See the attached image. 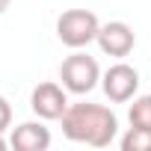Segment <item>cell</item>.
Segmentation results:
<instances>
[{"label": "cell", "mask_w": 151, "mask_h": 151, "mask_svg": "<svg viewBox=\"0 0 151 151\" xmlns=\"http://www.w3.org/2000/svg\"><path fill=\"white\" fill-rule=\"evenodd\" d=\"M62 133L71 142L80 145H92V148H107L116 133H119V119L110 107L104 104H68V110L62 113Z\"/></svg>", "instance_id": "1"}, {"label": "cell", "mask_w": 151, "mask_h": 151, "mask_svg": "<svg viewBox=\"0 0 151 151\" xmlns=\"http://www.w3.org/2000/svg\"><path fill=\"white\" fill-rule=\"evenodd\" d=\"M98 30H101V21H98V15L89 12V9H68V12H62L59 21H56V36H59V42H62L65 47H71V50H80V47H86L89 42H95V39H98Z\"/></svg>", "instance_id": "2"}, {"label": "cell", "mask_w": 151, "mask_h": 151, "mask_svg": "<svg viewBox=\"0 0 151 151\" xmlns=\"http://www.w3.org/2000/svg\"><path fill=\"white\" fill-rule=\"evenodd\" d=\"M59 80L68 92L74 95H89L98 83H101V68L95 62V56L74 50L71 56H65V62L59 65Z\"/></svg>", "instance_id": "3"}, {"label": "cell", "mask_w": 151, "mask_h": 151, "mask_svg": "<svg viewBox=\"0 0 151 151\" xmlns=\"http://www.w3.org/2000/svg\"><path fill=\"white\" fill-rule=\"evenodd\" d=\"M101 86H104V95L113 101V104H124L136 95L139 89V74L136 68H130L127 62H116L110 65L104 74H101Z\"/></svg>", "instance_id": "4"}, {"label": "cell", "mask_w": 151, "mask_h": 151, "mask_svg": "<svg viewBox=\"0 0 151 151\" xmlns=\"http://www.w3.org/2000/svg\"><path fill=\"white\" fill-rule=\"evenodd\" d=\"M68 89L65 86H56V83H39L30 95V107L39 119L45 122H56L62 119V113L68 110Z\"/></svg>", "instance_id": "5"}, {"label": "cell", "mask_w": 151, "mask_h": 151, "mask_svg": "<svg viewBox=\"0 0 151 151\" xmlns=\"http://www.w3.org/2000/svg\"><path fill=\"white\" fill-rule=\"evenodd\" d=\"M95 42H98V47H101L107 56L122 59V56H127V53L133 50L136 36H133V30H130L124 21H110V24H101Z\"/></svg>", "instance_id": "6"}, {"label": "cell", "mask_w": 151, "mask_h": 151, "mask_svg": "<svg viewBox=\"0 0 151 151\" xmlns=\"http://www.w3.org/2000/svg\"><path fill=\"white\" fill-rule=\"evenodd\" d=\"M9 142L15 151H47L50 148V130L42 122H24L12 130Z\"/></svg>", "instance_id": "7"}, {"label": "cell", "mask_w": 151, "mask_h": 151, "mask_svg": "<svg viewBox=\"0 0 151 151\" xmlns=\"http://www.w3.org/2000/svg\"><path fill=\"white\" fill-rule=\"evenodd\" d=\"M127 119H130V124H133V127L151 130V95H139V98H133Z\"/></svg>", "instance_id": "8"}, {"label": "cell", "mask_w": 151, "mask_h": 151, "mask_svg": "<svg viewBox=\"0 0 151 151\" xmlns=\"http://www.w3.org/2000/svg\"><path fill=\"white\" fill-rule=\"evenodd\" d=\"M122 151H151V130L133 127L122 136Z\"/></svg>", "instance_id": "9"}, {"label": "cell", "mask_w": 151, "mask_h": 151, "mask_svg": "<svg viewBox=\"0 0 151 151\" xmlns=\"http://www.w3.org/2000/svg\"><path fill=\"white\" fill-rule=\"evenodd\" d=\"M9 124H12V107H9V101L3 95H0V133H3Z\"/></svg>", "instance_id": "10"}, {"label": "cell", "mask_w": 151, "mask_h": 151, "mask_svg": "<svg viewBox=\"0 0 151 151\" xmlns=\"http://www.w3.org/2000/svg\"><path fill=\"white\" fill-rule=\"evenodd\" d=\"M9 3H12V0H0V12H6V9H9Z\"/></svg>", "instance_id": "11"}, {"label": "cell", "mask_w": 151, "mask_h": 151, "mask_svg": "<svg viewBox=\"0 0 151 151\" xmlns=\"http://www.w3.org/2000/svg\"><path fill=\"white\" fill-rule=\"evenodd\" d=\"M0 151H6V139H3V133H0Z\"/></svg>", "instance_id": "12"}]
</instances>
